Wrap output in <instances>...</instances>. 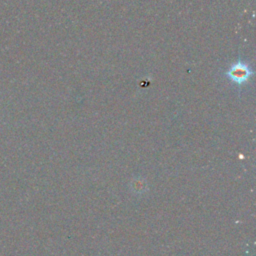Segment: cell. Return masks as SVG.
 <instances>
[{"label":"cell","instance_id":"obj_1","mask_svg":"<svg viewBox=\"0 0 256 256\" xmlns=\"http://www.w3.org/2000/svg\"><path fill=\"white\" fill-rule=\"evenodd\" d=\"M252 74L253 71L250 66L240 60L233 63L226 72L227 77L238 85L246 83L250 79Z\"/></svg>","mask_w":256,"mask_h":256}]
</instances>
